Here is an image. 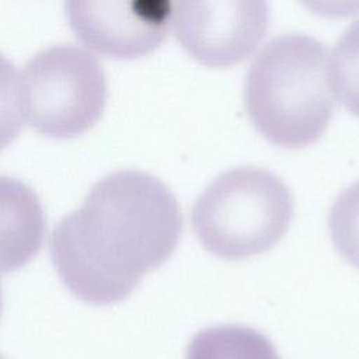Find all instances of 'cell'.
I'll list each match as a JSON object with an SVG mask.
<instances>
[{
    "mask_svg": "<svg viewBox=\"0 0 359 359\" xmlns=\"http://www.w3.org/2000/svg\"><path fill=\"white\" fill-rule=\"evenodd\" d=\"M330 80L345 107L359 116V20L335 43L330 59Z\"/></svg>",
    "mask_w": 359,
    "mask_h": 359,
    "instance_id": "9c48e42d",
    "label": "cell"
},
{
    "mask_svg": "<svg viewBox=\"0 0 359 359\" xmlns=\"http://www.w3.org/2000/svg\"><path fill=\"white\" fill-rule=\"evenodd\" d=\"M177 38L201 63L229 66L262 39L269 7L262 0H182L171 3Z\"/></svg>",
    "mask_w": 359,
    "mask_h": 359,
    "instance_id": "5b68a950",
    "label": "cell"
},
{
    "mask_svg": "<svg viewBox=\"0 0 359 359\" xmlns=\"http://www.w3.org/2000/svg\"><path fill=\"white\" fill-rule=\"evenodd\" d=\"M293 216L285 182L265 168L237 167L216 177L192 208V226L206 250L237 259L275 245Z\"/></svg>",
    "mask_w": 359,
    "mask_h": 359,
    "instance_id": "3957f363",
    "label": "cell"
},
{
    "mask_svg": "<svg viewBox=\"0 0 359 359\" xmlns=\"http://www.w3.org/2000/svg\"><path fill=\"white\" fill-rule=\"evenodd\" d=\"M45 227L35 191L17 178L0 175V272L28 262L42 244Z\"/></svg>",
    "mask_w": 359,
    "mask_h": 359,
    "instance_id": "52a82bcc",
    "label": "cell"
},
{
    "mask_svg": "<svg viewBox=\"0 0 359 359\" xmlns=\"http://www.w3.org/2000/svg\"><path fill=\"white\" fill-rule=\"evenodd\" d=\"M244 98L251 122L272 143H313L325 130L334 107L325 45L299 32L273 38L250 66Z\"/></svg>",
    "mask_w": 359,
    "mask_h": 359,
    "instance_id": "7a4b0ae2",
    "label": "cell"
},
{
    "mask_svg": "<svg viewBox=\"0 0 359 359\" xmlns=\"http://www.w3.org/2000/svg\"><path fill=\"white\" fill-rule=\"evenodd\" d=\"M0 359H6V358H4V356L0 353Z\"/></svg>",
    "mask_w": 359,
    "mask_h": 359,
    "instance_id": "4fadbf2b",
    "label": "cell"
},
{
    "mask_svg": "<svg viewBox=\"0 0 359 359\" xmlns=\"http://www.w3.org/2000/svg\"><path fill=\"white\" fill-rule=\"evenodd\" d=\"M0 313H1V289H0Z\"/></svg>",
    "mask_w": 359,
    "mask_h": 359,
    "instance_id": "7c38bea8",
    "label": "cell"
},
{
    "mask_svg": "<svg viewBox=\"0 0 359 359\" xmlns=\"http://www.w3.org/2000/svg\"><path fill=\"white\" fill-rule=\"evenodd\" d=\"M185 359H279L272 342L254 328L222 324L196 332Z\"/></svg>",
    "mask_w": 359,
    "mask_h": 359,
    "instance_id": "ba28073f",
    "label": "cell"
},
{
    "mask_svg": "<svg viewBox=\"0 0 359 359\" xmlns=\"http://www.w3.org/2000/svg\"><path fill=\"white\" fill-rule=\"evenodd\" d=\"M66 14L88 46L107 55L132 57L150 52L164 39L171 1L72 0L66 3Z\"/></svg>",
    "mask_w": 359,
    "mask_h": 359,
    "instance_id": "8992f818",
    "label": "cell"
},
{
    "mask_svg": "<svg viewBox=\"0 0 359 359\" xmlns=\"http://www.w3.org/2000/svg\"><path fill=\"white\" fill-rule=\"evenodd\" d=\"M21 80L22 114L38 130L73 136L90 128L107 100L100 60L74 43L52 45L29 59Z\"/></svg>",
    "mask_w": 359,
    "mask_h": 359,
    "instance_id": "277c9868",
    "label": "cell"
},
{
    "mask_svg": "<svg viewBox=\"0 0 359 359\" xmlns=\"http://www.w3.org/2000/svg\"><path fill=\"white\" fill-rule=\"evenodd\" d=\"M182 215L170 188L140 170L97 181L83 205L53 229L50 254L65 285L81 300H123L143 273L160 266L181 237Z\"/></svg>",
    "mask_w": 359,
    "mask_h": 359,
    "instance_id": "6da1fadb",
    "label": "cell"
},
{
    "mask_svg": "<svg viewBox=\"0 0 359 359\" xmlns=\"http://www.w3.org/2000/svg\"><path fill=\"white\" fill-rule=\"evenodd\" d=\"M21 122V80L13 62L0 53V149L14 139Z\"/></svg>",
    "mask_w": 359,
    "mask_h": 359,
    "instance_id": "8fae6325",
    "label": "cell"
},
{
    "mask_svg": "<svg viewBox=\"0 0 359 359\" xmlns=\"http://www.w3.org/2000/svg\"><path fill=\"white\" fill-rule=\"evenodd\" d=\"M328 229L338 252L359 269V181L344 189L332 203Z\"/></svg>",
    "mask_w": 359,
    "mask_h": 359,
    "instance_id": "30bf717a",
    "label": "cell"
}]
</instances>
